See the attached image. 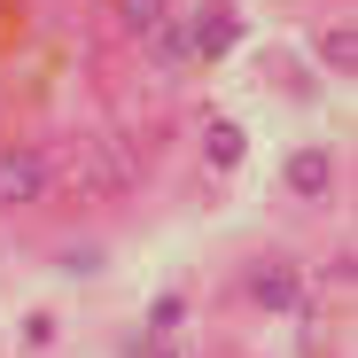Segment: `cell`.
Listing matches in <instances>:
<instances>
[{"mask_svg":"<svg viewBox=\"0 0 358 358\" xmlns=\"http://www.w3.org/2000/svg\"><path fill=\"white\" fill-rule=\"evenodd\" d=\"M133 179H141V164L117 148L109 133H94V141H78V148H71V187H78V195L125 203V195H133Z\"/></svg>","mask_w":358,"mask_h":358,"instance_id":"cell-2","label":"cell"},{"mask_svg":"<svg viewBox=\"0 0 358 358\" xmlns=\"http://www.w3.org/2000/svg\"><path fill=\"white\" fill-rule=\"evenodd\" d=\"M242 47V8L234 0H203V16L187 24V63H226Z\"/></svg>","mask_w":358,"mask_h":358,"instance_id":"cell-4","label":"cell"},{"mask_svg":"<svg viewBox=\"0 0 358 358\" xmlns=\"http://www.w3.org/2000/svg\"><path fill=\"white\" fill-rule=\"evenodd\" d=\"M156 358H179V350H164V343H156Z\"/></svg>","mask_w":358,"mask_h":358,"instance_id":"cell-11","label":"cell"},{"mask_svg":"<svg viewBox=\"0 0 358 358\" xmlns=\"http://www.w3.org/2000/svg\"><path fill=\"white\" fill-rule=\"evenodd\" d=\"M280 187H288L296 203H320V195L335 187V148H296V156L280 164Z\"/></svg>","mask_w":358,"mask_h":358,"instance_id":"cell-5","label":"cell"},{"mask_svg":"<svg viewBox=\"0 0 358 358\" xmlns=\"http://www.w3.org/2000/svg\"><path fill=\"white\" fill-rule=\"evenodd\" d=\"M242 304L265 312V320H288L296 304H304V265L280 257V250H257V257L242 265Z\"/></svg>","mask_w":358,"mask_h":358,"instance_id":"cell-3","label":"cell"},{"mask_svg":"<svg viewBox=\"0 0 358 358\" xmlns=\"http://www.w3.org/2000/svg\"><path fill=\"white\" fill-rule=\"evenodd\" d=\"M148 55H156V71H179V63H187V24H164L148 39Z\"/></svg>","mask_w":358,"mask_h":358,"instance_id":"cell-9","label":"cell"},{"mask_svg":"<svg viewBox=\"0 0 358 358\" xmlns=\"http://www.w3.org/2000/svg\"><path fill=\"white\" fill-rule=\"evenodd\" d=\"M55 187H63V156L47 141H0V218L39 210Z\"/></svg>","mask_w":358,"mask_h":358,"instance_id":"cell-1","label":"cell"},{"mask_svg":"<svg viewBox=\"0 0 358 358\" xmlns=\"http://www.w3.org/2000/svg\"><path fill=\"white\" fill-rule=\"evenodd\" d=\"M164 24H171V0H117V31H125V39L148 47Z\"/></svg>","mask_w":358,"mask_h":358,"instance_id":"cell-6","label":"cell"},{"mask_svg":"<svg viewBox=\"0 0 358 358\" xmlns=\"http://www.w3.org/2000/svg\"><path fill=\"white\" fill-rule=\"evenodd\" d=\"M63 273H101V250H86V242H71V250H63Z\"/></svg>","mask_w":358,"mask_h":358,"instance_id":"cell-10","label":"cell"},{"mask_svg":"<svg viewBox=\"0 0 358 358\" xmlns=\"http://www.w3.org/2000/svg\"><path fill=\"white\" fill-rule=\"evenodd\" d=\"M242 156H250L242 125H226V117H210V125H203V164H210V171H234Z\"/></svg>","mask_w":358,"mask_h":358,"instance_id":"cell-7","label":"cell"},{"mask_svg":"<svg viewBox=\"0 0 358 358\" xmlns=\"http://www.w3.org/2000/svg\"><path fill=\"white\" fill-rule=\"evenodd\" d=\"M320 63H327L335 78H350V71H358V31H350V16L320 31Z\"/></svg>","mask_w":358,"mask_h":358,"instance_id":"cell-8","label":"cell"}]
</instances>
